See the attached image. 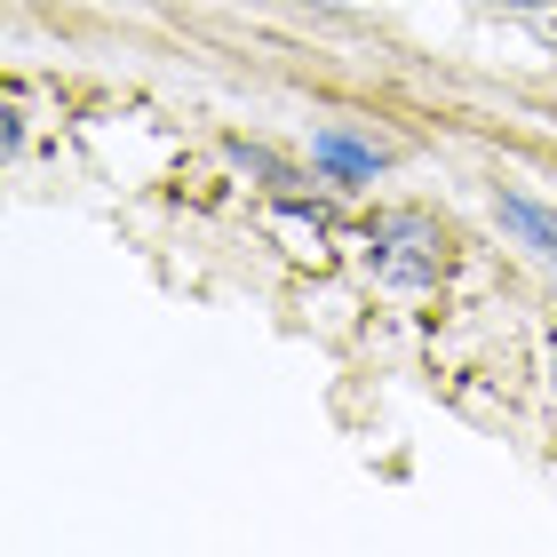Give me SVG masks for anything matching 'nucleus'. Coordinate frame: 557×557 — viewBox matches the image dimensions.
Listing matches in <instances>:
<instances>
[{"instance_id":"f257e3e1","label":"nucleus","mask_w":557,"mask_h":557,"mask_svg":"<svg viewBox=\"0 0 557 557\" xmlns=\"http://www.w3.org/2000/svg\"><path fill=\"white\" fill-rule=\"evenodd\" d=\"M374 271L391 278V287H438V271H446V239H438V223L414 215V208H398L374 223Z\"/></svg>"},{"instance_id":"7ed1b4c3","label":"nucleus","mask_w":557,"mask_h":557,"mask_svg":"<svg viewBox=\"0 0 557 557\" xmlns=\"http://www.w3.org/2000/svg\"><path fill=\"white\" fill-rule=\"evenodd\" d=\"M502 223H518V232L557 263V215H549V208H534V199H502Z\"/></svg>"},{"instance_id":"423d86ee","label":"nucleus","mask_w":557,"mask_h":557,"mask_svg":"<svg viewBox=\"0 0 557 557\" xmlns=\"http://www.w3.org/2000/svg\"><path fill=\"white\" fill-rule=\"evenodd\" d=\"M549 367H557V350H549Z\"/></svg>"},{"instance_id":"20e7f679","label":"nucleus","mask_w":557,"mask_h":557,"mask_svg":"<svg viewBox=\"0 0 557 557\" xmlns=\"http://www.w3.org/2000/svg\"><path fill=\"white\" fill-rule=\"evenodd\" d=\"M278 232L302 239V256H319V247H326V223H319V215H278Z\"/></svg>"},{"instance_id":"f03ea898","label":"nucleus","mask_w":557,"mask_h":557,"mask_svg":"<svg viewBox=\"0 0 557 557\" xmlns=\"http://www.w3.org/2000/svg\"><path fill=\"white\" fill-rule=\"evenodd\" d=\"M311 151H319V168H335V175H374V168H383V151H374V144H350L335 128H326Z\"/></svg>"},{"instance_id":"39448f33","label":"nucleus","mask_w":557,"mask_h":557,"mask_svg":"<svg viewBox=\"0 0 557 557\" xmlns=\"http://www.w3.org/2000/svg\"><path fill=\"white\" fill-rule=\"evenodd\" d=\"M510 9H549V0H510Z\"/></svg>"}]
</instances>
